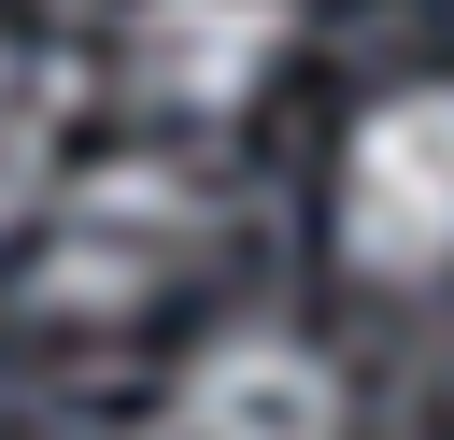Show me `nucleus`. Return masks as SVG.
I'll use <instances>...</instances> for the list:
<instances>
[{
	"label": "nucleus",
	"instance_id": "nucleus-5",
	"mask_svg": "<svg viewBox=\"0 0 454 440\" xmlns=\"http://www.w3.org/2000/svg\"><path fill=\"white\" fill-rule=\"evenodd\" d=\"M57 114H71V71L28 57V43H0V227L43 213V185H57Z\"/></svg>",
	"mask_w": 454,
	"mask_h": 440
},
{
	"label": "nucleus",
	"instance_id": "nucleus-3",
	"mask_svg": "<svg viewBox=\"0 0 454 440\" xmlns=\"http://www.w3.org/2000/svg\"><path fill=\"white\" fill-rule=\"evenodd\" d=\"M284 0H142L128 14V71H142V99H170V114H241L255 85H270V57H284Z\"/></svg>",
	"mask_w": 454,
	"mask_h": 440
},
{
	"label": "nucleus",
	"instance_id": "nucleus-2",
	"mask_svg": "<svg viewBox=\"0 0 454 440\" xmlns=\"http://www.w3.org/2000/svg\"><path fill=\"white\" fill-rule=\"evenodd\" d=\"M340 255L411 284L454 255V85H397L340 156Z\"/></svg>",
	"mask_w": 454,
	"mask_h": 440
},
{
	"label": "nucleus",
	"instance_id": "nucleus-4",
	"mask_svg": "<svg viewBox=\"0 0 454 440\" xmlns=\"http://www.w3.org/2000/svg\"><path fill=\"white\" fill-rule=\"evenodd\" d=\"M170 440H340V383H326V355H312V341L241 326V341H213V355L184 369Z\"/></svg>",
	"mask_w": 454,
	"mask_h": 440
},
{
	"label": "nucleus",
	"instance_id": "nucleus-1",
	"mask_svg": "<svg viewBox=\"0 0 454 440\" xmlns=\"http://www.w3.org/2000/svg\"><path fill=\"white\" fill-rule=\"evenodd\" d=\"M184 255H199V185H184L170 156H114V170H85V185L57 199V227H43V298H57V312H142Z\"/></svg>",
	"mask_w": 454,
	"mask_h": 440
}]
</instances>
